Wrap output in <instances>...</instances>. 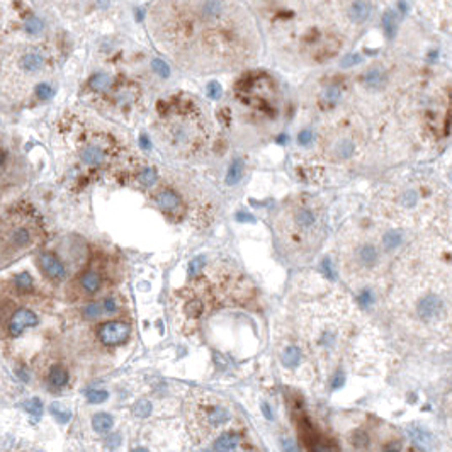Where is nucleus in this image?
Listing matches in <instances>:
<instances>
[{"label": "nucleus", "mask_w": 452, "mask_h": 452, "mask_svg": "<svg viewBox=\"0 0 452 452\" xmlns=\"http://www.w3.org/2000/svg\"><path fill=\"white\" fill-rule=\"evenodd\" d=\"M175 21V27H161L160 32H174L175 37L160 41L174 51L189 39L192 43L180 48L172 55L185 65L202 70H218L249 56L254 43L252 24L236 4L225 2H192L163 4ZM170 19V17H169Z\"/></svg>", "instance_id": "obj_1"}, {"label": "nucleus", "mask_w": 452, "mask_h": 452, "mask_svg": "<svg viewBox=\"0 0 452 452\" xmlns=\"http://www.w3.org/2000/svg\"><path fill=\"white\" fill-rule=\"evenodd\" d=\"M450 257L425 243L403 257L389 296L394 311L403 321L434 333L452 330Z\"/></svg>", "instance_id": "obj_2"}, {"label": "nucleus", "mask_w": 452, "mask_h": 452, "mask_svg": "<svg viewBox=\"0 0 452 452\" xmlns=\"http://www.w3.org/2000/svg\"><path fill=\"white\" fill-rule=\"evenodd\" d=\"M275 225L280 241L289 254L306 255L315 250L321 240L325 209L316 199L299 196L284 204Z\"/></svg>", "instance_id": "obj_3"}, {"label": "nucleus", "mask_w": 452, "mask_h": 452, "mask_svg": "<svg viewBox=\"0 0 452 452\" xmlns=\"http://www.w3.org/2000/svg\"><path fill=\"white\" fill-rule=\"evenodd\" d=\"M384 249L365 235H357L342 246V269L349 280H362L378 272Z\"/></svg>", "instance_id": "obj_4"}, {"label": "nucleus", "mask_w": 452, "mask_h": 452, "mask_svg": "<svg viewBox=\"0 0 452 452\" xmlns=\"http://www.w3.org/2000/svg\"><path fill=\"white\" fill-rule=\"evenodd\" d=\"M427 204H430V192H425L423 185H404L383 194L381 208L389 220L412 225L417 220H423Z\"/></svg>", "instance_id": "obj_5"}, {"label": "nucleus", "mask_w": 452, "mask_h": 452, "mask_svg": "<svg viewBox=\"0 0 452 452\" xmlns=\"http://www.w3.org/2000/svg\"><path fill=\"white\" fill-rule=\"evenodd\" d=\"M36 238L37 228L27 218H9L0 226V255L16 260L17 255L34 246Z\"/></svg>", "instance_id": "obj_6"}, {"label": "nucleus", "mask_w": 452, "mask_h": 452, "mask_svg": "<svg viewBox=\"0 0 452 452\" xmlns=\"http://www.w3.org/2000/svg\"><path fill=\"white\" fill-rule=\"evenodd\" d=\"M165 140L175 150H197L204 143L202 122L194 109H185L167 125Z\"/></svg>", "instance_id": "obj_7"}, {"label": "nucleus", "mask_w": 452, "mask_h": 452, "mask_svg": "<svg viewBox=\"0 0 452 452\" xmlns=\"http://www.w3.org/2000/svg\"><path fill=\"white\" fill-rule=\"evenodd\" d=\"M359 136L350 125H339L330 131V135L323 138V150L332 161L350 160L357 153Z\"/></svg>", "instance_id": "obj_8"}, {"label": "nucleus", "mask_w": 452, "mask_h": 452, "mask_svg": "<svg viewBox=\"0 0 452 452\" xmlns=\"http://www.w3.org/2000/svg\"><path fill=\"white\" fill-rule=\"evenodd\" d=\"M97 335L106 345H121L130 339L131 326L125 321H107L99 326Z\"/></svg>", "instance_id": "obj_9"}, {"label": "nucleus", "mask_w": 452, "mask_h": 452, "mask_svg": "<svg viewBox=\"0 0 452 452\" xmlns=\"http://www.w3.org/2000/svg\"><path fill=\"white\" fill-rule=\"evenodd\" d=\"M339 14H342V22L350 26H360L371 16V6L367 2H350L337 6Z\"/></svg>", "instance_id": "obj_10"}, {"label": "nucleus", "mask_w": 452, "mask_h": 452, "mask_svg": "<svg viewBox=\"0 0 452 452\" xmlns=\"http://www.w3.org/2000/svg\"><path fill=\"white\" fill-rule=\"evenodd\" d=\"M37 323H39V316H37L34 311L21 308V309H17V311L11 316V320H9V335L19 337L24 330L36 326Z\"/></svg>", "instance_id": "obj_11"}, {"label": "nucleus", "mask_w": 452, "mask_h": 452, "mask_svg": "<svg viewBox=\"0 0 452 452\" xmlns=\"http://www.w3.org/2000/svg\"><path fill=\"white\" fill-rule=\"evenodd\" d=\"M37 265L41 267V270L45 272L48 277L53 280H63L66 279V269L58 257H55L53 254H39L37 255Z\"/></svg>", "instance_id": "obj_12"}, {"label": "nucleus", "mask_w": 452, "mask_h": 452, "mask_svg": "<svg viewBox=\"0 0 452 452\" xmlns=\"http://www.w3.org/2000/svg\"><path fill=\"white\" fill-rule=\"evenodd\" d=\"M80 160L90 167H101L106 163L107 153L101 145L92 143V145H87L85 148H82V151H80Z\"/></svg>", "instance_id": "obj_13"}, {"label": "nucleus", "mask_w": 452, "mask_h": 452, "mask_svg": "<svg viewBox=\"0 0 452 452\" xmlns=\"http://www.w3.org/2000/svg\"><path fill=\"white\" fill-rule=\"evenodd\" d=\"M45 63H46V58L39 51H27L19 60V65H21V68L26 73H36V71H39L45 66Z\"/></svg>", "instance_id": "obj_14"}, {"label": "nucleus", "mask_w": 452, "mask_h": 452, "mask_svg": "<svg viewBox=\"0 0 452 452\" xmlns=\"http://www.w3.org/2000/svg\"><path fill=\"white\" fill-rule=\"evenodd\" d=\"M155 202L158 204V208H161L163 211H175V209H179L180 204H182V201H180V197L177 194L169 189H165L156 194Z\"/></svg>", "instance_id": "obj_15"}, {"label": "nucleus", "mask_w": 452, "mask_h": 452, "mask_svg": "<svg viewBox=\"0 0 452 452\" xmlns=\"http://www.w3.org/2000/svg\"><path fill=\"white\" fill-rule=\"evenodd\" d=\"M80 285H82L84 291L89 294L97 293L99 289L102 287V275L99 272H95V270H87V272H84L82 277H80Z\"/></svg>", "instance_id": "obj_16"}, {"label": "nucleus", "mask_w": 452, "mask_h": 452, "mask_svg": "<svg viewBox=\"0 0 452 452\" xmlns=\"http://www.w3.org/2000/svg\"><path fill=\"white\" fill-rule=\"evenodd\" d=\"M114 80L111 75L107 73H95L92 78H90V87H92L94 92L99 94H106L112 89Z\"/></svg>", "instance_id": "obj_17"}, {"label": "nucleus", "mask_w": 452, "mask_h": 452, "mask_svg": "<svg viewBox=\"0 0 452 452\" xmlns=\"http://www.w3.org/2000/svg\"><path fill=\"white\" fill-rule=\"evenodd\" d=\"M238 435L235 434H223L220 439L214 442V452H236Z\"/></svg>", "instance_id": "obj_18"}, {"label": "nucleus", "mask_w": 452, "mask_h": 452, "mask_svg": "<svg viewBox=\"0 0 452 452\" xmlns=\"http://www.w3.org/2000/svg\"><path fill=\"white\" fill-rule=\"evenodd\" d=\"M114 425V418L109 413H95L92 417V428L97 434H107Z\"/></svg>", "instance_id": "obj_19"}, {"label": "nucleus", "mask_w": 452, "mask_h": 452, "mask_svg": "<svg viewBox=\"0 0 452 452\" xmlns=\"http://www.w3.org/2000/svg\"><path fill=\"white\" fill-rule=\"evenodd\" d=\"M48 381L50 384H53L55 388H61L68 383V371L61 365H53L48 373Z\"/></svg>", "instance_id": "obj_20"}, {"label": "nucleus", "mask_w": 452, "mask_h": 452, "mask_svg": "<svg viewBox=\"0 0 452 452\" xmlns=\"http://www.w3.org/2000/svg\"><path fill=\"white\" fill-rule=\"evenodd\" d=\"M282 362L285 367H289V369L298 367L299 362H301V350H299V347L289 345L282 354Z\"/></svg>", "instance_id": "obj_21"}, {"label": "nucleus", "mask_w": 452, "mask_h": 452, "mask_svg": "<svg viewBox=\"0 0 452 452\" xmlns=\"http://www.w3.org/2000/svg\"><path fill=\"white\" fill-rule=\"evenodd\" d=\"M408 434H410V437L417 442L418 445H422V447H428V445H430L432 437L425 430V428H422V427H410V428H408Z\"/></svg>", "instance_id": "obj_22"}, {"label": "nucleus", "mask_w": 452, "mask_h": 452, "mask_svg": "<svg viewBox=\"0 0 452 452\" xmlns=\"http://www.w3.org/2000/svg\"><path fill=\"white\" fill-rule=\"evenodd\" d=\"M208 420H209V423H211V425H214V427L223 425V423H226L228 420H230V413H228V412L225 410V408L216 406V408H213V410L209 412Z\"/></svg>", "instance_id": "obj_23"}, {"label": "nucleus", "mask_w": 452, "mask_h": 452, "mask_svg": "<svg viewBox=\"0 0 452 452\" xmlns=\"http://www.w3.org/2000/svg\"><path fill=\"white\" fill-rule=\"evenodd\" d=\"M50 412L60 423H68L71 420V412L68 410V408H65L61 403H51L50 404Z\"/></svg>", "instance_id": "obj_24"}, {"label": "nucleus", "mask_w": 452, "mask_h": 452, "mask_svg": "<svg viewBox=\"0 0 452 452\" xmlns=\"http://www.w3.org/2000/svg\"><path fill=\"white\" fill-rule=\"evenodd\" d=\"M241 175H243V161L241 160H235L230 167V170H228V177H226V184H236L238 180L241 179Z\"/></svg>", "instance_id": "obj_25"}, {"label": "nucleus", "mask_w": 452, "mask_h": 452, "mask_svg": "<svg viewBox=\"0 0 452 452\" xmlns=\"http://www.w3.org/2000/svg\"><path fill=\"white\" fill-rule=\"evenodd\" d=\"M14 284H16V287L21 289V291H31L32 285H34V280H32L29 272H21L14 277Z\"/></svg>", "instance_id": "obj_26"}, {"label": "nucleus", "mask_w": 452, "mask_h": 452, "mask_svg": "<svg viewBox=\"0 0 452 452\" xmlns=\"http://www.w3.org/2000/svg\"><path fill=\"white\" fill-rule=\"evenodd\" d=\"M85 398L92 404H101L109 398V393L104 391V389H89V391H85Z\"/></svg>", "instance_id": "obj_27"}, {"label": "nucleus", "mask_w": 452, "mask_h": 452, "mask_svg": "<svg viewBox=\"0 0 452 452\" xmlns=\"http://www.w3.org/2000/svg\"><path fill=\"white\" fill-rule=\"evenodd\" d=\"M102 315H104L102 303H90L84 308V316L87 318V320H97V318Z\"/></svg>", "instance_id": "obj_28"}, {"label": "nucleus", "mask_w": 452, "mask_h": 452, "mask_svg": "<svg viewBox=\"0 0 452 452\" xmlns=\"http://www.w3.org/2000/svg\"><path fill=\"white\" fill-rule=\"evenodd\" d=\"M133 413L140 418H146L151 413V403L148 399H140V401L133 404Z\"/></svg>", "instance_id": "obj_29"}, {"label": "nucleus", "mask_w": 452, "mask_h": 452, "mask_svg": "<svg viewBox=\"0 0 452 452\" xmlns=\"http://www.w3.org/2000/svg\"><path fill=\"white\" fill-rule=\"evenodd\" d=\"M24 27H26V32H29V34H39V32L43 31V21L39 17L32 16L26 21Z\"/></svg>", "instance_id": "obj_30"}, {"label": "nucleus", "mask_w": 452, "mask_h": 452, "mask_svg": "<svg viewBox=\"0 0 452 452\" xmlns=\"http://www.w3.org/2000/svg\"><path fill=\"white\" fill-rule=\"evenodd\" d=\"M138 180H140L145 187H151V185L156 182V174L151 169H146V170H143L140 175H138Z\"/></svg>", "instance_id": "obj_31"}, {"label": "nucleus", "mask_w": 452, "mask_h": 452, "mask_svg": "<svg viewBox=\"0 0 452 452\" xmlns=\"http://www.w3.org/2000/svg\"><path fill=\"white\" fill-rule=\"evenodd\" d=\"M24 408H26V410L34 417H39L41 412H43V404L39 401V398H32V399H29V401H26Z\"/></svg>", "instance_id": "obj_32"}, {"label": "nucleus", "mask_w": 452, "mask_h": 452, "mask_svg": "<svg viewBox=\"0 0 452 452\" xmlns=\"http://www.w3.org/2000/svg\"><path fill=\"white\" fill-rule=\"evenodd\" d=\"M383 22H384V27H386V32L389 37L394 36V31H396V22H394V17L391 12H386L383 17Z\"/></svg>", "instance_id": "obj_33"}, {"label": "nucleus", "mask_w": 452, "mask_h": 452, "mask_svg": "<svg viewBox=\"0 0 452 452\" xmlns=\"http://www.w3.org/2000/svg\"><path fill=\"white\" fill-rule=\"evenodd\" d=\"M352 444H354L355 449H365L367 444H369V439H367V435H365L364 432H357V434H354Z\"/></svg>", "instance_id": "obj_34"}, {"label": "nucleus", "mask_w": 452, "mask_h": 452, "mask_svg": "<svg viewBox=\"0 0 452 452\" xmlns=\"http://www.w3.org/2000/svg\"><path fill=\"white\" fill-rule=\"evenodd\" d=\"M36 94H37V97H39V99L46 101V99H50L51 95H53V89H51L48 84H39L36 87Z\"/></svg>", "instance_id": "obj_35"}, {"label": "nucleus", "mask_w": 452, "mask_h": 452, "mask_svg": "<svg viewBox=\"0 0 452 452\" xmlns=\"http://www.w3.org/2000/svg\"><path fill=\"white\" fill-rule=\"evenodd\" d=\"M153 68H155L156 73H158L160 77H163V78H167V77H169V75H170L169 66H167L165 61H161V60H155V61H153Z\"/></svg>", "instance_id": "obj_36"}, {"label": "nucleus", "mask_w": 452, "mask_h": 452, "mask_svg": "<svg viewBox=\"0 0 452 452\" xmlns=\"http://www.w3.org/2000/svg\"><path fill=\"white\" fill-rule=\"evenodd\" d=\"M102 308H104V313H107V315H114V313L117 311V303L114 298H106L102 301Z\"/></svg>", "instance_id": "obj_37"}, {"label": "nucleus", "mask_w": 452, "mask_h": 452, "mask_svg": "<svg viewBox=\"0 0 452 452\" xmlns=\"http://www.w3.org/2000/svg\"><path fill=\"white\" fill-rule=\"evenodd\" d=\"M202 265H204V260L201 259V257L194 259V260L189 264V274H190V275H197L199 272H202Z\"/></svg>", "instance_id": "obj_38"}, {"label": "nucleus", "mask_w": 452, "mask_h": 452, "mask_svg": "<svg viewBox=\"0 0 452 452\" xmlns=\"http://www.w3.org/2000/svg\"><path fill=\"white\" fill-rule=\"evenodd\" d=\"M280 445H282V450L284 452H299L298 445L294 444L293 439H287V437H284L282 440H280Z\"/></svg>", "instance_id": "obj_39"}, {"label": "nucleus", "mask_w": 452, "mask_h": 452, "mask_svg": "<svg viewBox=\"0 0 452 452\" xmlns=\"http://www.w3.org/2000/svg\"><path fill=\"white\" fill-rule=\"evenodd\" d=\"M106 445H107V449H111V450L117 449V447L121 445V435H119V434L109 435L107 440H106Z\"/></svg>", "instance_id": "obj_40"}, {"label": "nucleus", "mask_w": 452, "mask_h": 452, "mask_svg": "<svg viewBox=\"0 0 452 452\" xmlns=\"http://www.w3.org/2000/svg\"><path fill=\"white\" fill-rule=\"evenodd\" d=\"M208 95L211 99H218L221 95V85L218 82H211L208 85Z\"/></svg>", "instance_id": "obj_41"}, {"label": "nucleus", "mask_w": 452, "mask_h": 452, "mask_svg": "<svg viewBox=\"0 0 452 452\" xmlns=\"http://www.w3.org/2000/svg\"><path fill=\"white\" fill-rule=\"evenodd\" d=\"M311 140H313V136H311V133H309V131H304V133H301V135H299V143H301L303 146L309 145V143H311Z\"/></svg>", "instance_id": "obj_42"}, {"label": "nucleus", "mask_w": 452, "mask_h": 452, "mask_svg": "<svg viewBox=\"0 0 452 452\" xmlns=\"http://www.w3.org/2000/svg\"><path fill=\"white\" fill-rule=\"evenodd\" d=\"M342 383H344V374H342V373H337L335 379H333V386L339 388V386H342Z\"/></svg>", "instance_id": "obj_43"}, {"label": "nucleus", "mask_w": 452, "mask_h": 452, "mask_svg": "<svg viewBox=\"0 0 452 452\" xmlns=\"http://www.w3.org/2000/svg\"><path fill=\"white\" fill-rule=\"evenodd\" d=\"M357 61H359V58H357V56H350V58L347 60V61H344V63H342V65H344V66H349V65L357 63Z\"/></svg>", "instance_id": "obj_44"}, {"label": "nucleus", "mask_w": 452, "mask_h": 452, "mask_svg": "<svg viewBox=\"0 0 452 452\" xmlns=\"http://www.w3.org/2000/svg\"><path fill=\"white\" fill-rule=\"evenodd\" d=\"M140 143H141V146H143V148H145V150H148V148H150V141L146 140V136H141V138H140Z\"/></svg>", "instance_id": "obj_45"}, {"label": "nucleus", "mask_w": 452, "mask_h": 452, "mask_svg": "<svg viewBox=\"0 0 452 452\" xmlns=\"http://www.w3.org/2000/svg\"><path fill=\"white\" fill-rule=\"evenodd\" d=\"M6 161H7V153L4 150H0V167L6 163Z\"/></svg>", "instance_id": "obj_46"}, {"label": "nucleus", "mask_w": 452, "mask_h": 452, "mask_svg": "<svg viewBox=\"0 0 452 452\" xmlns=\"http://www.w3.org/2000/svg\"><path fill=\"white\" fill-rule=\"evenodd\" d=\"M262 408H264V413H265V417H267V418H272V415H270V410H269V406H267V404H265V403H264V404H262Z\"/></svg>", "instance_id": "obj_47"}, {"label": "nucleus", "mask_w": 452, "mask_h": 452, "mask_svg": "<svg viewBox=\"0 0 452 452\" xmlns=\"http://www.w3.org/2000/svg\"><path fill=\"white\" fill-rule=\"evenodd\" d=\"M131 452H148L146 449H143V447H138V449H133Z\"/></svg>", "instance_id": "obj_48"}, {"label": "nucleus", "mask_w": 452, "mask_h": 452, "mask_svg": "<svg viewBox=\"0 0 452 452\" xmlns=\"http://www.w3.org/2000/svg\"><path fill=\"white\" fill-rule=\"evenodd\" d=\"M386 452H398L396 449H391V450H386Z\"/></svg>", "instance_id": "obj_49"}, {"label": "nucleus", "mask_w": 452, "mask_h": 452, "mask_svg": "<svg viewBox=\"0 0 452 452\" xmlns=\"http://www.w3.org/2000/svg\"><path fill=\"white\" fill-rule=\"evenodd\" d=\"M201 452H211V450H201Z\"/></svg>", "instance_id": "obj_50"}]
</instances>
